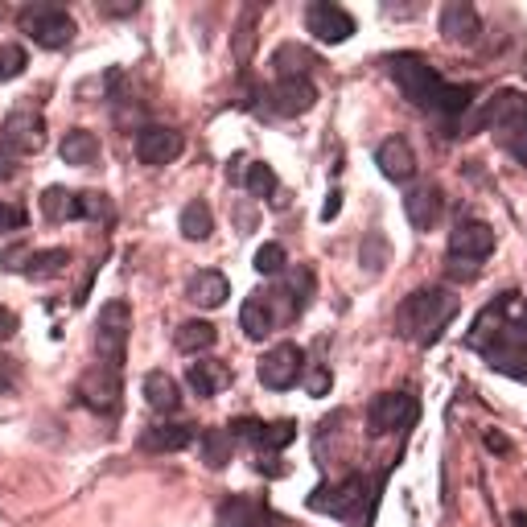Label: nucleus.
<instances>
[{
  "mask_svg": "<svg viewBox=\"0 0 527 527\" xmlns=\"http://www.w3.org/2000/svg\"><path fill=\"white\" fill-rule=\"evenodd\" d=\"M243 186H248L252 198H272L276 202V173L264 161H252L248 165V173H243Z\"/></svg>",
  "mask_w": 527,
  "mask_h": 527,
  "instance_id": "2f4dec72",
  "label": "nucleus"
},
{
  "mask_svg": "<svg viewBox=\"0 0 527 527\" xmlns=\"http://www.w3.org/2000/svg\"><path fill=\"white\" fill-rule=\"evenodd\" d=\"M231 458H235V437H231V429H206V437H202V462L210 470H227Z\"/></svg>",
  "mask_w": 527,
  "mask_h": 527,
  "instance_id": "bb28decb",
  "label": "nucleus"
},
{
  "mask_svg": "<svg viewBox=\"0 0 527 527\" xmlns=\"http://www.w3.org/2000/svg\"><path fill=\"white\" fill-rule=\"evenodd\" d=\"M305 25H309L313 38L326 42V46H338V42H346V38H355V17H350L346 9H338V5H330V0H318V5H309V9H305Z\"/></svg>",
  "mask_w": 527,
  "mask_h": 527,
  "instance_id": "9d476101",
  "label": "nucleus"
},
{
  "mask_svg": "<svg viewBox=\"0 0 527 527\" xmlns=\"http://www.w3.org/2000/svg\"><path fill=\"white\" fill-rule=\"evenodd\" d=\"M120 396H124V379L116 367L95 363L91 371H83L79 379V400L95 412H120Z\"/></svg>",
  "mask_w": 527,
  "mask_h": 527,
  "instance_id": "0eeeda50",
  "label": "nucleus"
},
{
  "mask_svg": "<svg viewBox=\"0 0 527 527\" xmlns=\"http://www.w3.org/2000/svg\"><path fill=\"white\" fill-rule=\"evenodd\" d=\"M194 441V425H178V420H169V425H153L149 433H140V449L145 453H178V449H186Z\"/></svg>",
  "mask_w": 527,
  "mask_h": 527,
  "instance_id": "aec40b11",
  "label": "nucleus"
},
{
  "mask_svg": "<svg viewBox=\"0 0 527 527\" xmlns=\"http://www.w3.org/2000/svg\"><path fill=\"white\" fill-rule=\"evenodd\" d=\"M239 326H243V338L252 342H264L276 326V309H272V293H252L239 309Z\"/></svg>",
  "mask_w": 527,
  "mask_h": 527,
  "instance_id": "a211bd4d",
  "label": "nucleus"
},
{
  "mask_svg": "<svg viewBox=\"0 0 527 527\" xmlns=\"http://www.w3.org/2000/svg\"><path fill=\"white\" fill-rule=\"evenodd\" d=\"M359 264L367 272H383V268H388L392 264V243H388V235L367 231L363 235V248H359Z\"/></svg>",
  "mask_w": 527,
  "mask_h": 527,
  "instance_id": "7c9ffc66",
  "label": "nucleus"
},
{
  "mask_svg": "<svg viewBox=\"0 0 527 527\" xmlns=\"http://www.w3.org/2000/svg\"><path fill=\"white\" fill-rule=\"evenodd\" d=\"M25 66H29V50L17 46V42H5L0 46V83H9L17 75H25Z\"/></svg>",
  "mask_w": 527,
  "mask_h": 527,
  "instance_id": "72a5a7b5",
  "label": "nucleus"
},
{
  "mask_svg": "<svg viewBox=\"0 0 527 527\" xmlns=\"http://www.w3.org/2000/svg\"><path fill=\"white\" fill-rule=\"evenodd\" d=\"M210 231H215V219H210V206H206L202 198L186 202V206H182V235H186V239H194V243H202Z\"/></svg>",
  "mask_w": 527,
  "mask_h": 527,
  "instance_id": "c756f323",
  "label": "nucleus"
},
{
  "mask_svg": "<svg viewBox=\"0 0 527 527\" xmlns=\"http://www.w3.org/2000/svg\"><path fill=\"white\" fill-rule=\"evenodd\" d=\"M219 338V330L210 326V322H182L178 334H173V342H178L182 355H202V350H210Z\"/></svg>",
  "mask_w": 527,
  "mask_h": 527,
  "instance_id": "cd10ccee",
  "label": "nucleus"
},
{
  "mask_svg": "<svg viewBox=\"0 0 527 527\" xmlns=\"http://www.w3.org/2000/svg\"><path fill=\"white\" fill-rule=\"evenodd\" d=\"M338 198H342V194L330 190V198H326V206H322V219H334V215H338Z\"/></svg>",
  "mask_w": 527,
  "mask_h": 527,
  "instance_id": "09e8293b",
  "label": "nucleus"
},
{
  "mask_svg": "<svg viewBox=\"0 0 527 527\" xmlns=\"http://www.w3.org/2000/svg\"><path fill=\"white\" fill-rule=\"evenodd\" d=\"M219 527H276V515L256 495H231L219 507Z\"/></svg>",
  "mask_w": 527,
  "mask_h": 527,
  "instance_id": "dca6fc26",
  "label": "nucleus"
},
{
  "mask_svg": "<svg viewBox=\"0 0 527 527\" xmlns=\"http://www.w3.org/2000/svg\"><path fill=\"white\" fill-rule=\"evenodd\" d=\"M503 145H507L515 157H519V165H527V128H523V132H515V136H507Z\"/></svg>",
  "mask_w": 527,
  "mask_h": 527,
  "instance_id": "c03bdc74",
  "label": "nucleus"
},
{
  "mask_svg": "<svg viewBox=\"0 0 527 527\" xmlns=\"http://www.w3.org/2000/svg\"><path fill=\"white\" fill-rule=\"evenodd\" d=\"M301 367H305L301 346L297 342H280L260 359V383L268 392H289L293 383L301 379Z\"/></svg>",
  "mask_w": 527,
  "mask_h": 527,
  "instance_id": "423d86ee",
  "label": "nucleus"
},
{
  "mask_svg": "<svg viewBox=\"0 0 527 527\" xmlns=\"http://www.w3.org/2000/svg\"><path fill=\"white\" fill-rule=\"evenodd\" d=\"M470 99H474V87H453V83H445V87H441V99H437V112L462 116V112L470 108Z\"/></svg>",
  "mask_w": 527,
  "mask_h": 527,
  "instance_id": "c9c22d12",
  "label": "nucleus"
},
{
  "mask_svg": "<svg viewBox=\"0 0 527 527\" xmlns=\"http://www.w3.org/2000/svg\"><path fill=\"white\" fill-rule=\"evenodd\" d=\"M33 260V252L25 248V243H17V248H0V268L5 272H25Z\"/></svg>",
  "mask_w": 527,
  "mask_h": 527,
  "instance_id": "a19ab883",
  "label": "nucleus"
},
{
  "mask_svg": "<svg viewBox=\"0 0 527 527\" xmlns=\"http://www.w3.org/2000/svg\"><path fill=\"white\" fill-rule=\"evenodd\" d=\"M186 297H190L198 309H219V305H227V297H231V280H227L223 272H215V268L194 272L190 285H186Z\"/></svg>",
  "mask_w": 527,
  "mask_h": 527,
  "instance_id": "6ab92c4d",
  "label": "nucleus"
},
{
  "mask_svg": "<svg viewBox=\"0 0 527 527\" xmlns=\"http://www.w3.org/2000/svg\"><path fill=\"white\" fill-rule=\"evenodd\" d=\"M186 383H190L194 396H219V392L231 388V371H227V363L206 359V363H194V367L186 371Z\"/></svg>",
  "mask_w": 527,
  "mask_h": 527,
  "instance_id": "5701e85b",
  "label": "nucleus"
},
{
  "mask_svg": "<svg viewBox=\"0 0 527 527\" xmlns=\"http://www.w3.org/2000/svg\"><path fill=\"white\" fill-rule=\"evenodd\" d=\"M9 178H17V153L0 140V182H9Z\"/></svg>",
  "mask_w": 527,
  "mask_h": 527,
  "instance_id": "37998d69",
  "label": "nucleus"
},
{
  "mask_svg": "<svg viewBox=\"0 0 527 527\" xmlns=\"http://www.w3.org/2000/svg\"><path fill=\"white\" fill-rule=\"evenodd\" d=\"M412 416H416V400L404 396V392H388V396L371 400V408H367V429H371L375 437H379V433H396V429L408 425Z\"/></svg>",
  "mask_w": 527,
  "mask_h": 527,
  "instance_id": "4468645a",
  "label": "nucleus"
},
{
  "mask_svg": "<svg viewBox=\"0 0 527 527\" xmlns=\"http://www.w3.org/2000/svg\"><path fill=\"white\" fill-rule=\"evenodd\" d=\"M256 272L260 276H280V272H289V256L280 243H260V252H256Z\"/></svg>",
  "mask_w": 527,
  "mask_h": 527,
  "instance_id": "f704fd0d",
  "label": "nucleus"
},
{
  "mask_svg": "<svg viewBox=\"0 0 527 527\" xmlns=\"http://www.w3.org/2000/svg\"><path fill=\"white\" fill-rule=\"evenodd\" d=\"M313 66H322L318 58H313L305 46H280L276 54H272V70H276V79H309V70Z\"/></svg>",
  "mask_w": 527,
  "mask_h": 527,
  "instance_id": "b1692460",
  "label": "nucleus"
},
{
  "mask_svg": "<svg viewBox=\"0 0 527 527\" xmlns=\"http://www.w3.org/2000/svg\"><path fill=\"white\" fill-rule=\"evenodd\" d=\"M17 330V318H13V313L5 309V305H0V338H9Z\"/></svg>",
  "mask_w": 527,
  "mask_h": 527,
  "instance_id": "a18cd8bd",
  "label": "nucleus"
},
{
  "mask_svg": "<svg viewBox=\"0 0 527 527\" xmlns=\"http://www.w3.org/2000/svg\"><path fill=\"white\" fill-rule=\"evenodd\" d=\"M375 165H379V173L388 182H408L412 173H416V153H412V145H408L404 136H388L375 149Z\"/></svg>",
  "mask_w": 527,
  "mask_h": 527,
  "instance_id": "f3484780",
  "label": "nucleus"
},
{
  "mask_svg": "<svg viewBox=\"0 0 527 527\" xmlns=\"http://www.w3.org/2000/svg\"><path fill=\"white\" fill-rule=\"evenodd\" d=\"M70 264V252L66 248H50V252H33V260H29V268H25V276H33V280H46V276H58L62 268Z\"/></svg>",
  "mask_w": 527,
  "mask_h": 527,
  "instance_id": "473e14b6",
  "label": "nucleus"
},
{
  "mask_svg": "<svg viewBox=\"0 0 527 527\" xmlns=\"http://www.w3.org/2000/svg\"><path fill=\"white\" fill-rule=\"evenodd\" d=\"M437 25H441V38L449 46H474L478 33H482V17H478V9L470 5V0H449V5L441 9V17H437Z\"/></svg>",
  "mask_w": 527,
  "mask_h": 527,
  "instance_id": "9b49d317",
  "label": "nucleus"
},
{
  "mask_svg": "<svg viewBox=\"0 0 527 527\" xmlns=\"http://www.w3.org/2000/svg\"><path fill=\"white\" fill-rule=\"evenodd\" d=\"M145 404L153 408V412H161V416H173L182 408V388H178V379L173 375H165V371H153V375H145Z\"/></svg>",
  "mask_w": 527,
  "mask_h": 527,
  "instance_id": "412c9836",
  "label": "nucleus"
},
{
  "mask_svg": "<svg viewBox=\"0 0 527 527\" xmlns=\"http://www.w3.org/2000/svg\"><path fill=\"white\" fill-rule=\"evenodd\" d=\"M5 145L21 157V153H42L46 149V120L38 116V112H29V108H17V112H9V120H5Z\"/></svg>",
  "mask_w": 527,
  "mask_h": 527,
  "instance_id": "f8f14e48",
  "label": "nucleus"
},
{
  "mask_svg": "<svg viewBox=\"0 0 527 527\" xmlns=\"http://www.w3.org/2000/svg\"><path fill=\"white\" fill-rule=\"evenodd\" d=\"M25 33L42 50H66L70 42H75V21H70V13H62V9L42 5V9L25 13Z\"/></svg>",
  "mask_w": 527,
  "mask_h": 527,
  "instance_id": "39448f33",
  "label": "nucleus"
},
{
  "mask_svg": "<svg viewBox=\"0 0 527 527\" xmlns=\"http://www.w3.org/2000/svg\"><path fill=\"white\" fill-rule=\"evenodd\" d=\"M264 429H268V425H264V420H256V416H235V420H231V437H235V441H252L256 449L264 445Z\"/></svg>",
  "mask_w": 527,
  "mask_h": 527,
  "instance_id": "4c0bfd02",
  "label": "nucleus"
},
{
  "mask_svg": "<svg viewBox=\"0 0 527 527\" xmlns=\"http://www.w3.org/2000/svg\"><path fill=\"white\" fill-rule=\"evenodd\" d=\"M458 318V297L449 289H425V293H412L400 313H396V326L408 342L416 346H433L441 338V330Z\"/></svg>",
  "mask_w": 527,
  "mask_h": 527,
  "instance_id": "f257e3e1",
  "label": "nucleus"
},
{
  "mask_svg": "<svg viewBox=\"0 0 527 527\" xmlns=\"http://www.w3.org/2000/svg\"><path fill=\"white\" fill-rule=\"evenodd\" d=\"M128 338H132V309L128 301H108L99 309V322H95V355L103 367H124L128 355Z\"/></svg>",
  "mask_w": 527,
  "mask_h": 527,
  "instance_id": "f03ea898",
  "label": "nucleus"
},
{
  "mask_svg": "<svg viewBox=\"0 0 527 527\" xmlns=\"http://www.w3.org/2000/svg\"><path fill=\"white\" fill-rule=\"evenodd\" d=\"M173 157H182V132H173L165 124H149L136 132V161L140 165H169Z\"/></svg>",
  "mask_w": 527,
  "mask_h": 527,
  "instance_id": "ddd939ff",
  "label": "nucleus"
},
{
  "mask_svg": "<svg viewBox=\"0 0 527 527\" xmlns=\"http://www.w3.org/2000/svg\"><path fill=\"white\" fill-rule=\"evenodd\" d=\"M293 437H297V425L293 420H272V425L264 429V453H276V449H285V445H293Z\"/></svg>",
  "mask_w": 527,
  "mask_h": 527,
  "instance_id": "e433bc0d",
  "label": "nucleus"
},
{
  "mask_svg": "<svg viewBox=\"0 0 527 527\" xmlns=\"http://www.w3.org/2000/svg\"><path fill=\"white\" fill-rule=\"evenodd\" d=\"M112 202L103 194H79V219H108Z\"/></svg>",
  "mask_w": 527,
  "mask_h": 527,
  "instance_id": "ea45409f",
  "label": "nucleus"
},
{
  "mask_svg": "<svg viewBox=\"0 0 527 527\" xmlns=\"http://www.w3.org/2000/svg\"><path fill=\"white\" fill-rule=\"evenodd\" d=\"M29 215L21 202H0V235H13V231H25Z\"/></svg>",
  "mask_w": 527,
  "mask_h": 527,
  "instance_id": "58836bf2",
  "label": "nucleus"
},
{
  "mask_svg": "<svg viewBox=\"0 0 527 527\" xmlns=\"http://www.w3.org/2000/svg\"><path fill=\"white\" fill-rule=\"evenodd\" d=\"M58 153H62L66 165H79V169H83V165H95V161H99V136L87 132V128H75V132L62 136Z\"/></svg>",
  "mask_w": 527,
  "mask_h": 527,
  "instance_id": "393cba45",
  "label": "nucleus"
},
{
  "mask_svg": "<svg viewBox=\"0 0 527 527\" xmlns=\"http://www.w3.org/2000/svg\"><path fill=\"white\" fill-rule=\"evenodd\" d=\"M478 124L499 128L503 140L527 128V95L523 91H499L495 99H486V108L478 112Z\"/></svg>",
  "mask_w": 527,
  "mask_h": 527,
  "instance_id": "6e6552de",
  "label": "nucleus"
},
{
  "mask_svg": "<svg viewBox=\"0 0 527 527\" xmlns=\"http://www.w3.org/2000/svg\"><path fill=\"white\" fill-rule=\"evenodd\" d=\"M392 79L400 83V91L416 103V108H437L441 87H445L441 75L420 54H396L392 58Z\"/></svg>",
  "mask_w": 527,
  "mask_h": 527,
  "instance_id": "20e7f679",
  "label": "nucleus"
},
{
  "mask_svg": "<svg viewBox=\"0 0 527 527\" xmlns=\"http://www.w3.org/2000/svg\"><path fill=\"white\" fill-rule=\"evenodd\" d=\"M268 99H272V112L276 116H305L313 103H318V87H313V79H276L272 83V91H268Z\"/></svg>",
  "mask_w": 527,
  "mask_h": 527,
  "instance_id": "2eb2a0df",
  "label": "nucleus"
},
{
  "mask_svg": "<svg viewBox=\"0 0 527 527\" xmlns=\"http://www.w3.org/2000/svg\"><path fill=\"white\" fill-rule=\"evenodd\" d=\"M305 392H309V396H326V392H330V371H326V367L313 371V375L305 379Z\"/></svg>",
  "mask_w": 527,
  "mask_h": 527,
  "instance_id": "79ce46f5",
  "label": "nucleus"
},
{
  "mask_svg": "<svg viewBox=\"0 0 527 527\" xmlns=\"http://www.w3.org/2000/svg\"><path fill=\"white\" fill-rule=\"evenodd\" d=\"M260 470H264L268 478H276V474H285V462H276V458H260Z\"/></svg>",
  "mask_w": 527,
  "mask_h": 527,
  "instance_id": "49530a36",
  "label": "nucleus"
},
{
  "mask_svg": "<svg viewBox=\"0 0 527 527\" xmlns=\"http://www.w3.org/2000/svg\"><path fill=\"white\" fill-rule=\"evenodd\" d=\"M495 252V231L486 223H462L449 231V260H462V264H474L482 268Z\"/></svg>",
  "mask_w": 527,
  "mask_h": 527,
  "instance_id": "1a4fd4ad",
  "label": "nucleus"
},
{
  "mask_svg": "<svg viewBox=\"0 0 527 527\" xmlns=\"http://www.w3.org/2000/svg\"><path fill=\"white\" fill-rule=\"evenodd\" d=\"M235 223H239V227H256V210H252V206H248V210L239 206V210H235Z\"/></svg>",
  "mask_w": 527,
  "mask_h": 527,
  "instance_id": "de8ad7c7",
  "label": "nucleus"
},
{
  "mask_svg": "<svg viewBox=\"0 0 527 527\" xmlns=\"http://www.w3.org/2000/svg\"><path fill=\"white\" fill-rule=\"evenodd\" d=\"M42 215L46 223H66V219H79V194H70L62 186H46L42 190Z\"/></svg>",
  "mask_w": 527,
  "mask_h": 527,
  "instance_id": "a878e982",
  "label": "nucleus"
},
{
  "mask_svg": "<svg viewBox=\"0 0 527 527\" xmlns=\"http://www.w3.org/2000/svg\"><path fill=\"white\" fill-rule=\"evenodd\" d=\"M313 289H318V280H313V268L293 264V268L285 272V297L293 301V313H301V309L313 301Z\"/></svg>",
  "mask_w": 527,
  "mask_h": 527,
  "instance_id": "c85d7f7f",
  "label": "nucleus"
},
{
  "mask_svg": "<svg viewBox=\"0 0 527 527\" xmlns=\"http://www.w3.org/2000/svg\"><path fill=\"white\" fill-rule=\"evenodd\" d=\"M404 215L416 231H433L437 219H441V194L433 186H416L408 198H404Z\"/></svg>",
  "mask_w": 527,
  "mask_h": 527,
  "instance_id": "4be33fe9",
  "label": "nucleus"
},
{
  "mask_svg": "<svg viewBox=\"0 0 527 527\" xmlns=\"http://www.w3.org/2000/svg\"><path fill=\"white\" fill-rule=\"evenodd\" d=\"M371 503H375V495H371V482L363 474H350L338 486H318L309 495V511H322L334 519H350L359 511H371Z\"/></svg>",
  "mask_w": 527,
  "mask_h": 527,
  "instance_id": "7ed1b4c3",
  "label": "nucleus"
}]
</instances>
